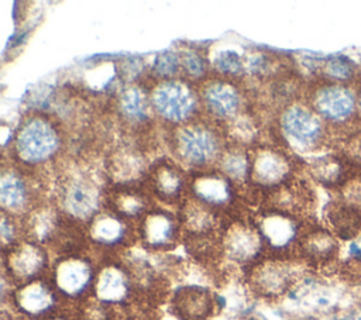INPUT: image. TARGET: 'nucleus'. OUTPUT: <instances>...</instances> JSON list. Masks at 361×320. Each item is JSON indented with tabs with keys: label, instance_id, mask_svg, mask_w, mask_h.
<instances>
[{
	"label": "nucleus",
	"instance_id": "1",
	"mask_svg": "<svg viewBox=\"0 0 361 320\" xmlns=\"http://www.w3.org/2000/svg\"><path fill=\"white\" fill-rule=\"evenodd\" d=\"M175 159L193 171L212 169L219 164L227 148L223 125L203 117V114L183 125L172 128L169 137Z\"/></svg>",
	"mask_w": 361,
	"mask_h": 320
},
{
	"label": "nucleus",
	"instance_id": "2",
	"mask_svg": "<svg viewBox=\"0 0 361 320\" xmlns=\"http://www.w3.org/2000/svg\"><path fill=\"white\" fill-rule=\"evenodd\" d=\"M63 148V134L55 120L31 114L18 125L13 138V156L25 171L52 164Z\"/></svg>",
	"mask_w": 361,
	"mask_h": 320
},
{
	"label": "nucleus",
	"instance_id": "3",
	"mask_svg": "<svg viewBox=\"0 0 361 320\" xmlns=\"http://www.w3.org/2000/svg\"><path fill=\"white\" fill-rule=\"evenodd\" d=\"M307 104L326 123L331 133L348 134L361 125L358 93L353 85L317 80L306 93Z\"/></svg>",
	"mask_w": 361,
	"mask_h": 320
},
{
	"label": "nucleus",
	"instance_id": "4",
	"mask_svg": "<svg viewBox=\"0 0 361 320\" xmlns=\"http://www.w3.org/2000/svg\"><path fill=\"white\" fill-rule=\"evenodd\" d=\"M278 133L292 151L312 154L322 149L331 131L306 100H295L279 110Z\"/></svg>",
	"mask_w": 361,
	"mask_h": 320
},
{
	"label": "nucleus",
	"instance_id": "5",
	"mask_svg": "<svg viewBox=\"0 0 361 320\" xmlns=\"http://www.w3.org/2000/svg\"><path fill=\"white\" fill-rule=\"evenodd\" d=\"M55 206L63 217L86 227L106 207V192L89 173L71 172L56 183Z\"/></svg>",
	"mask_w": 361,
	"mask_h": 320
},
{
	"label": "nucleus",
	"instance_id": "6",
	"mask_svg": "<svg viewBox=\"0 0 361 320\" xmlns=\"http://www.w3.org/2000/svg\"><path fill=\"white\" fill-rule=\"evenodd\" d=\"M149 99L154 116L171 128L202 116L199 89L185 78L159 80L149 90Z\"/></svg>",
	"mask_w": 361,
	"mask_h": 320
},
{
	"label": "nucleus",
	"instance_id": "7",
	"mask_svg": "<svg viewBox=\"0 0 361 320\" xmlns=\"http://www.w3.org/2000/svg\"><path fill=\"white\" fill-rule=\"evenodd\" d=\"M97 269L90 255L85 252L56 255L48 278L62 302L80 306L93 296Z\"/></svg>",
	"mask_w": 361,
	"mask_h": 320
},
{
	"label": "nucleus",
	"instance_id": "8",
	"mask_svg": "<svg viewBox=\"0 0 361 320\" xmlns=\"http://www.w3.org/2000/svg\"><path fill=\"white\" fill-rule=\"evenodd\" d=\"M254 224L262 238L265 251L274 258L288 259L298 247L306 226L298 213L281 207L269 206L254 220Z\"/></svg>",
	"mask_w": 361,
	"mask_h": 320
},
{
	"label": "nucleus",
	"instance_id": "9",
	"mask_svg": "<svg viewBox=\"0 0 361 320\" xmlns=\"http://www.w3.org/2000/svg\"><path fill=\"white\" fill-rule=\"evenodd\" d=\"M51 264L48 248L28 238L3 251V276L13 286L47 276Z\"/></svg>",
	"mask_w": 361,
	"mask_h": 320
},
{
	"label": "nucleus",
	"instance_id": "10",
	"mask_svg": "<svg viewBox=\"0 0 361 320\" xmlns=\"http://www.w3.org/2000/svg\"><path fill=\"white\" fill-rule=\"evenodd\" d=\"M202 114L226 127L245 113V96L234 80L214 78L200 85Z\"/></svg>",
	"mask_w": 361,
	"mask_h": 320
},
{
	"label": "nucleus",
	"instance_id": "11",
	"mask_svg": "<svg viewBox=\"0 0 361 320\" xmlns=\"http://www.w3.org/2000/svg\"><path fill=\"white\" fill-rule=\"evenodd\" d=\"M135 227L138 241L149 252L171 251L183 237L179 214L161 206H152Z\"/></svg>",
	"mask_w": 361,
	"mask_h": 320
},
{
	"label": "nucleus",
	"instance_id": "12",
	"mask_svg": "<svg viewBox=\"0 0 361 320\" xmlns=\"http://www.w3.org/2000/svg\"><path fill=\"white\" fill-rule=\"evenodd\" d=\"M8 297L13 310L23 320H48L59 313L62 303L48 275L14 286Z\"/></svg>",
	"mask_w": 361,
	"mask_h": 320
},
{
	"label": "nucleus",
	"instance_id": "13",
	"mask_svg": "<svg viewBox=\"0 0 361 320\" xmlns=\"http://www.w3.org/2000/svg\"><path fill=\"white\" fill-rule=\"evenodd\" d=\"M144 186L151 197L164 204H179L180 207L188 199L189 175L176 159L159 158L148 166L144 175Z\"/></svg>",
	"mask_w": 361,
	"mask_h": 320
},
{
	"label": "nucleus",
	"instance_id": "14",
	"mask_svg": "<svg viewBox=\"0 0 361 320\" xmlns=\"http://www.w3.org/2000/svg\"><path fill=\"white\" fill-rule=\"evenodd\" d=\"M265 245L254 221L235 220L224 226L220 235V254L240 266H254L262 259Z\"/></svg>",
	"mask_w": 361,
	"mask_h": 320
},
{
	"label": "nucleus",
	"instance_id": "15",
	"mask_svg": "<svg viewBox=\"0 0 361 320\" xmlns=\"http://www.w3.org/2000/svg\"><path fill=\"white\" fill-rule=\"evenodd\" d=\"M137 285L127 264L109 259L99 265L93 299L110 307H124L137 296Z\"/></svg>",
	"mask_w": 361,
	"mask_h": 320
},
{
	"label": "nucleus",
	"instance_id": "16",
	"mask_svg": "<svg viewBox=\"0 0 361 320\" xmlns=\"http://www.w3.org/2000/svg\"><path fill=\"white\" fill-rule=\"evenodd\" d=\"M85 233L87 244L102 251H117L138 240L134 223L106 207L85 227Z\"/></svg>",
	"mask_w": 361,
	"mask_h": 320
},
{
	"label": "nucleus",
	"instance_id": "17",
	"mask_svg": "<svg viewBox=\"0 0 361 320\" xmlns=\"http://www.w3.org/2000/svg\"><path fill=\"white\" fill-rule=\"evenodd\" d=\"M237 196V183L219 169L193 171L189 175L188 197L216 211L231 206Z\"/></svg>",
	"mask_w": 361,
	"mask_h": 320
},
{
	"label": "nucleus",
	"instance_id": "18",
	"mask_svg": "<svg viewBox=\"0 0 361 320\" xmlns=\"http://www.w3.org/2000/svg\"><path fill=\"white\" fill-rule=\"evenodd\" d=\"M292 158L274 147H258L251 152L250 182L267 190H278L292 178Z\"/></svg>",
	"mask_w": 361,
	"mask_h": 320
},
{
	"label": "nucleus",
	"instance_id": "19",
	"mask_svg": "<svg viewBox=\"0 0 361 320\" xmlns=\"http://www.w3.org/2000/svg\"><path fill=\"white\" fill-rule=\"evenodd\" d=\"M35 197L37 190L24 169L20 166L3 168L0 179V203L3 213L23 220L39 206Z\"/></svg>",
	"mask_w": 361,
	"mask_h": 320
},
{
	"label": "nucleus",
	"instance_id": "20",
	"mask_svg": "<svg viewBox=\"0 0 361 320\" xmlns=\"http://www.w3.org/2000/svg\"><path fill=\"white\" fill-rule=\"evenodd\" d=\"M292 262L283 258H265L250 268L248 281L254 292L265 299H276L285 295L296 279Z\"/></svg>",
	"mask_w": 361,
	"mask_h": 320
},
{
	"label": "nucleus",
	"instance_id": "21",
	"mask_svg": "<svg viewBox=\"0 0 361 320\" xmlns=\"http://www.w3.org/2000/svg\"><path fill=\"white\" fill-rule=\"evenodd\" d=\"M169 303L172 313L179 320H209L219 307L216 295L200 285L179 286Z\"/></svg>",
	"mask_w": 361,
	"mask_h": 320
},
{
	"label": "nucleus",
	"instance_id": "22",
	"mask_svg": "<svg viewBox=\"0 0 361 320\" xmlns=\"http://www.w3.org/2000/svg\"><path fill=\"white\" fill-rule=\"evenodd\" d=\"M116 111L126 125L131 128L147 127L154 116L149 90L140 85L124 86L117 94Z\"/></svg>",
	"mask_w": 361,
	"mask_h": 320
},
{
	"label": "nucleus",
	"instance_id": "23",
	"mask_svg": "<svg viewBox=\"0 0 361 320\" xmlns=\"http://www.w3.org/2000/svg\"><path fill=\"white\" fill-rule=\"evenodd\" d=\"M338 251L336 235L320 226H306L298 247V255L307 264L327 266L334 262Z\"/></svg>",
	"mask_w": 361,
	"mask_h": 320
},
{
	"label": "nucleus",
	"instance_id": "24",
	"mask_svg": "<svg viewBox=\"0 0 361 320\" xmlns=\"http://www.w3.org/2000/svg\"><path fill=\"white\" fill-rule=\"evenodd\" d=\"M348 159L343 154H324L310 164V173L326 187L338 189L351 173Z\"/></svg>",
	"mask_w": 361,
	"mask_h": 320
},
{
	"label": "nucleus",
	"instance_id": "25",
	"mask_svg": "<svg viewBox=\"0 0 361 320\" xmlns=\"http://www.w3.org/2000/svg\"><path fill=\"white\" fill-rule=\"evenodd\" d=\"M217 169L223 172L234 183L250 182L251 171V152L240 144H227Z\"/></svg>",
	"mask_w": 361,
	"mask_h": 320
},
{
	"label": "nucleus",
	"instance_id": "26",
	"mask_svg": "<svg viewBox=\"0 0 361 320\" xmlns=\"http://www.w3.org/2000/svg\"><path fill=\"white\" fill-rule=\"evenodd\" d=\"M327 220L340 240H353L361 231V211H357L338 200H334L330 204Z\"/></svg>",
	"mask_w": 361,
	"mask_h": 320
},
{
	"label": "nucleus",
	"instance_id": "27",
	"mask_svg": "<svg viewBox=\"0 0 361 320\" xmlns=\"http://www.w3.org/2000/svg\"><path fill=\"white\" fill-rule=\"evenodd\" d=\"M320 76L323 80L334 82V83H343V85H358V72L355 63L348 59L347 56L336 55V56H329L324 59L320 66Z\"/></svg>",
	"mask_w": 361,
	"mask_h": 320
},
{
	"label": "nucleus",
	"instance_id": "28",
	"mask_svg": "<svg viewBox=\"0 0 361 320\" xmlns=\"http://www.w3.org/2000/svg\"><path fill=\"white\" fill-rule=\"evenodd\" d=\"M210 66L217 78L237 82L245 75V58L233 48H224L214 52Z\"/></svg>",
	"mask_w": 361,
	"mask_h": 320
},
{
	"label": "nucleus",
	"instance_id": "29",
	"mask_svg": "<svg viewBox=\"0 0 361 320\" xmlns=\"http://www.w3.org/2000/svg\"><path fill=\"white\" fill-rule=\"evenodd\" d=\"M180 65H182V73H183L182 78H185L192 83L196 80L204 79L207 76V70L210 66L209 61L202 54L193 49L180 52Z\"/></svg>",
	"mask_w": 361,
	"mask_h": 320
},
{
	"label": "nucleus",
	"instance_id": "30",
	"mask_svg": "<svg viewBox=\"0 0 361 320\" xmlns=\"http://www.w3.org/2000/svg\"><path fill=\"white\" fill-rule=\"evenodd\" d=\"M152 72L159 80H169V79L180 78V75H179V73H182L180 54H176L173 51L161 52L154 62Z\"/></svg>",
	"mask_w": 361,
	"mask_h": 320
},
{
	"label": "nucleus",
	"instance_id": "31",
	"mask_svg": "<svg viewBox=\"0 0 361 320\" xmlns=\"http://www.w3.org/2000/svg\"><path fill=\"white\" fill-rule=\"evenodd\" d=\"M337 190L338 202L361 211V172H351Z\"/></svg>",
	"mask_w": 361,
	"mask_h": 320
},
{
	"label": "nucleus",
	"instance_id": "32",
	"mask_svg": "<svg viewBox=\"0 0 361 320\" xmlns=\"http://www.w3.org/2000/svg\"><path fill=\"white\" fill-rule=\"evenodd\" d=\"M343 155L350 164L361 166V125L344 135Z\"/></svg>",
	"mask_w": 361,
	"mask_h": 320
},
{
	"label": "nucleus",
	"instance_id": "33",
	"mask_svg": "<svg viewBox=\"0 0 361 320\" xmlns=\"http://www.w3.org/2000/svg\"><path fill=\"white\" fill-rule=\"evenodd\" d=\"M48 320H79L78 319V316H69V314H66V313H56L55 316H52V317H49Z\"/></svg>",
	"mask_w": 361,
	"mask_h": 320
},
{
	"label": "nucleus",
	"instance_id": "34",
	"mask_svg": "<svg viewBox=\"0 0 361 320\" xmlns=\"http://www.w3.org/2000/svg\"><path fill=\"white\" fill-rule=\"evenodd\" d=\"M357 93H358V114H360V123H361V80L357 85Z\"/></svg>",
	"mask_w": 361,
	"mask_h": 320
},
{
	"label": "nucleus",
	"instance_id": "35",
	"mask_svg": "<svg viewBox=\"0 0 361 320\" xmlns=\"http://www.w3.org/2000/svg\"><path fill=\"white\" fill-rule=\"evenodd\" d=\"M355 320H361V317H357V319H355Z\"/></svg>",
	"mask_w": 361,
	"mask_h": 320
}]
</instances>
